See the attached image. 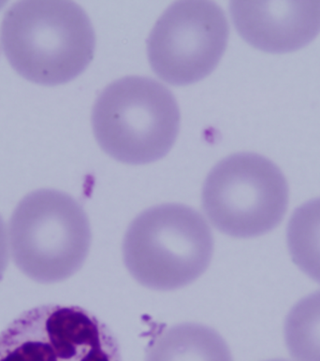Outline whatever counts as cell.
I'll return each instance as SVG.
<instances>
[{
	"label": "cell",
	"instance_id": "cell-8",
	"mask_svg": "<svg viewBox=\"0 0 320 361\" xmlns=\"http://www.w3.org/2000/svg\"><path fill=\"white\" fill-rule=\"evenodd\" d=\"M230 8L240 36L266 53L299 50L320 32V1H233Z\"/></svg>",
	"mask_w": 320,
	"mask_h": 361
},
{
	"label": "cell",
	"instance_id": "cell-4",
	"mask_svg": "<svg viewBox=\"0 0 320 361\" xmlns=\"http://www.w3.org/2000/svg\"><path fill=\"white\" fill-rule=\"evenodd\" d=\"M11 255L38 283L61 282L84 264L91 245L87 214L70 195L39 189L17 205L10 222Z\"/></svg>",
	"mask_w": 320,
	"mask_h": 361
},
{
	"label": "cell",
	"instance_id": "cell-1",
	"mask_svg": "<svg viewBox=\"0 0 320 361\" xmlns=\"http://www.w3.org/2000/svg\"><path fill=\"white\" fill-rule=\"evenodd\" d=\"M6 57L34 84L73 81L92 61L96 36L90 17L71 1H22L6 13L0 32Z\"/></svg>",
	"mask_w": 320,
	"mask_h": 361
},
{
	"label": "cell",
	"instance_id": "cell-13",
	"mask_svg": "<svg viewBox=\"0 0 320 361\" xmlns=\"http://www.w3.org/2000/svg\"><path fill=\"white\" fill-rule=\"evenodd\" d=\"M268 361H288L284 360H268Z\"/></svg>",
	"mask_w": 320,
	"mask_h": 361
},
{
	"label": "cell",
	"instance_id": "cell-11",
	"mask_svg": "<svg viewBox=\"0 0 320 361\" xmlns=\"http://www.w3.org/2000/svg\"><path fill=\"white\" fill-rule=\"evenodd\" d=\"M285 345L297 361H320V290L297 302L285 321Z\"/></svg>",
	"mask_w": 320,
	"mask_h": 361
},
{
	"label": "cell",
	"instance_id": "cell-3",
	"mask_svg": "<svg viewBox=\"0 0 320 361\" xmlns=\"http://www.w3.org/2000/svg\"><path fill=\"white\" fill-rule=\"evenodd\" d=\"M180 111L171 92L147 77H125L99 94L92 126L97 142L113 159L130 165L156 161L178 136Z\"/></svg>",
	"mask_w": 320,
	"mask_h": 361
},
{
	"label": "cell",
	"instance_id": "cell-6",
	"mask_svg": "<svg viewBox=\"0 0 320 361\" xmlns=\"http://www.w3.org/2000/svg\"><path fill=\"white\" fill-rule=\"evenodd\" d=\"M0 361H121L111 329L78 306L44 305L0 334Z\"/></svg>",
	"mask_w": 320,
	"mask_h": 361
},
{
	"label": "cell",
	"instance_id": "cell-9",
	"mask_svg": "<svg viewBox=\"0 0 320 361\" xmlns=\"http://www.w3.org/2000/svg\"><path fill=\"white\" fill-rule=\"evenodd\" d=\"M145 361H233L224 339L201 324L185 323L163 331Z\"/></svg>",
	"mask_w": 320,
	"mask_h": 361
},
{
	"label": "cell",
	"instance_id": "cell-2",
	"mask_svg": "<svg viewBox=\"0 0 320 361\" xmlns=\"http://www.w3.org/2000/svg\"><path fill=\"white\" fill-rule=\"evenodd\" d=\"M213 252L212 231L204 217L174 203L142 212L128 226L123 243L128 271L155 290H173L198 279Z\"/></svg>",
	"mask_w": 320,
	"mask_h": 361
},
{
	"label": "cell",
	"instance_id": "cell-10",
	"mask_svg": "<svg viewBox=\"0 0 320 361\" xmlns=\"http://www.w3.org/2000/svg\"><path fill=\"white\" fill-rule=\"evenodd\" d=\"M287 242L294 263L320 283V197L294 212L288 225Z\"/></svg>",
	"mask_w": 320,
	"mask_h": 361
},
{
	"label": "cell",
	"instance_id": "cell-5",
	"mask_svg": "<svg viewBox=\"0 0 320 361\" xmlns=\"http://www.w3.org/2000/svg\"><path fill=\"white\" fill-rule=\"evenodd\" d=\"M202 209L214 228L234 238L261 236L281 223L288 185L273 162L261 154L226 157L205 180Z\"/></svg>",
	"mask_w": 320,
	"mask_h": 361
},
{
	"label": "cell",
	"instance_id": "cell-7",
	"mask_svg": "<svg viewBox=\"0 0 320 361\" xmlns=\"http://www.w3.org/2000/svg\"><path fill=\"white\" fill-rule=\"evenodd\" d=\"M228 23L210 1H179L170 6L147 41L151 68L163 81L188 85L213 73L227 48Z\"/></svg>",
	"mask_w": 320,
	"mask_h": 361
},
{
	"label": "cell",
	"instance_id": "cell-12",
	"mask_svg": "<svg viewBox=\"0 0 320 361\" xmlns=\"http://www.w3.org/2000/svg\"><path fill=\"white\" fill-rule=\"evenodd\" d=\"M8 262V236L2 217L0 216V280L5 274Z\"/></svg>",
	"mask_w": 320,
	"mask_h": 361
}]
</instances>
